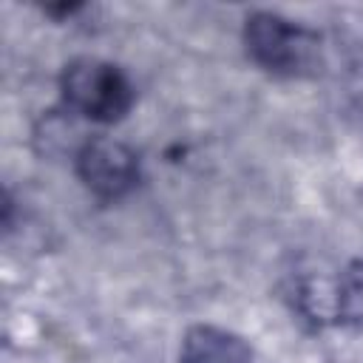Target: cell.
Returning <instances> with one entry per match:
<instances>
[{
	"label": "cell",
	"instance_id": "6da1fadb",
	"mask_svg": "<svg viewBox=\"0 0 363 363\" xmlns=\"http://www.w3.org/2000/svg\"><path fill=\"white\" fill-rule=\"evenodd\" d=\"M244 48L272 77L301 79L318 74L320 65V37L275 11H252L244 20Z\"/></svg>",
	"mask_w": 363,
	"mask_h": 363
},
{
	"label": "cell",
	"instance_id": "277c9868",
	"mask_svg": "<svg viewBox=\"0 0 363 363\" xmlns=\"http://www.w3.org/2000/svg\"><path fill=\"white\" fill-rule=\"evenodd\" d=\"M179 360L182 363H252V349L235 332L199 323L184 332Z\"/></svg>",
	"mask_w": 363,
	"mask_h": 363
},
{
	"label": "cell",
	"instance_id": "7a4b0ae2",
	"mask_svg": "<svg viewBox=\"0 0 363 363\" xmlns=\"http://www.w3.org/2000/svg\"><path fill=\"white\" fill-rule=\"evenodd\" d=\"M62 102L71 113L91 122H119L133 105V85L128 74L99 57H77L60 74Z\"/></svg>",
	"mask_w": 363,
	"mask_h": 363
},
{
	"label": "cell",
	"instance_id": "3957f363",
	"mask_svg": "<svg viewBox=\"0 0 363 363\" xmlns=\"http://www.w3.org/2000/svg\"><path fill=\"white\" fill-rule=\"evenodd\" d=\"M77 176L102 201L128 196L139 182V156L119 139L91 136L77 147Z\"/></svg>",
	"mask_w": 363,
	"mask_h": 363
}]
</instances>
